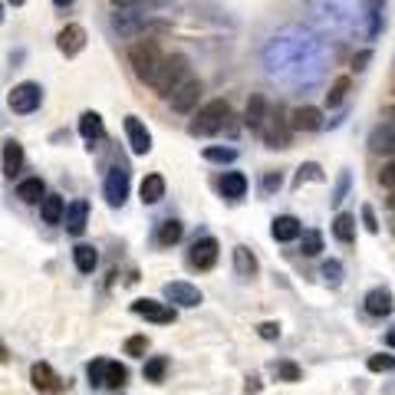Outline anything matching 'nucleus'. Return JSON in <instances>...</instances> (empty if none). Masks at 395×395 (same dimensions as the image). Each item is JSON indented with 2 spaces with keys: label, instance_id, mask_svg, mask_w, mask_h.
<instances>
[{
  "label": "nucleus",
  "instance_id": "nucleus-24",
  "mask_svg": "<svg viewBox=\"0 0 395 395\" xmlns=\"http://www.w3.org/2000/svg\"><path fill=\"white\" fill-rule=\"evenodd\" d=\"M30 379H34V389H40V392H50V389L60 386V379L53 376V369L46 362H36L34 369H30Z\"/></svg>",
  "mask_w": 395,
  "mask_h": 395
},
{
  "label": "nucleus",
  "instance_id": "nucleus-2",
  "mask_svg": "<svg viewBox=\"0 0 395 395\" xmlns=\"http://www.w3.org/2000/svg\"><path fill=\"white\" fill-rule=\"evenodd\" d=\"M129 63H132V69H135V76L142 79V83H155L165 56H162V50H158L155 40H142V43H135L129 50Z\"/></svg>",
  "mask_w": 395,
  "mask_h": 395
},
{
  "label": "nucleus",
  "instance_id": "nucleus-31",
  "mask_svg": "<svg viewBox=\"0 0 395 395\" xmlns=\"http://www.w3.org/2000/svg\"><path fill=\"white\" fill-rule=\"evenodd\" d=\"M125 379H129L125 366H119V362H109V366H106V386L109 389H122L125 386Z\"/></svg>",
  "mask_w": 395,
  "mask_h": 395
},
{
  "label": "nucleus",
  "instance_id": "nucleus-52",
  "mask_svg": "<svg viewBox=\"0 0 395 395\" xmlns=\"http://www.w3.org/2000/svg\"><path fill=\"white\" fill-rule=\"evenodd\" d=\"M389 207H395V195H392V198H389Z\"/></svg>",
  "mask_w": 395,
  "mask_h": 395
},
{
  "label": "nucleus",
  "instance_id": "nucleus-30",
  "mask_svg": "<svg viewBox=\"0 0 395 395\" xmlns=\"http://www.w3.org/2000/svg\"><path fill=\"white\" fill-rule=\"evenodd\" d=\"M346 93H349V76H339V79L333 83V86H329V93H327V106H329V109L343 103Z\"/></svg>",
  "mask_w": 395,
  "mask_h": 395
},
{
  "label": "nucleus",
  "instance_id": "nucleus-46",
  "mask_svg": "<svg viewBox=\"0 0 395 395\" xmlns=\"http://www.w3.org/2000/svg\"><path fill=\"white\" fill-rule=\"evenodd\" d=\"M264 188L267 191H274V188H280V172H270V175H267V178H264Z\"/></svg>",
  "mask_w": 395,
  "mask_h": 395
},
{
  "label": "nucleus",
  "instance_id": "nucleus-53",
  "mask_svg": "<svg viewBox=\"0 0 395 395\" xmlns=\"http://www.w3.org/2000/svg\"><path fill=\"white\" fill-rule=\"evenodd\" d=\"M0 24H4V4H0Z\"/></svg>",
  "mask_w": 395,
  "mask_h": 395
},
{
  "label": "nucleus",
  "instance_id": "nucleus-29",
  "mask_svg": "<svg viewBox=\"0 0 395 395\" xmlns=\"http://www.w3.org/2000/svg\"><path fill=\"white\" fill-rule=\"evenodd\" d=\"M181 234H185L181 221H165V224H162V231H158V244L172 247V244H178V241H181Z\"/></svg>",
  "mask_w": 395,
  "mask_h": 395
},
{
  "label": "nucleus",
  "instance_id": "nucleus-17",
  "mask_svg": "<svg viewBox=\"0 0 395 395\" xmlns=\"http://www.w3.org/2000/svg\"><path fill=\"white\" fill-rule=\"evenodd\" d=\"M79 135L86 138V142H103L106 138L103 116H99V112H83V116H79Z\"/></svg>",
  "mask_w": 395,
  "mask_h": 395
},
{
  "label": "nucleus",
  "instance_id": "nucleus-5",
  "mask_svg": "<svg viewBox=\"0 0 395 395\" xmlns=\"http://www.w3.org/2000/svg\"><path fill=\"white\" fill-rule=\"evenodd\" d=\"M10 109L17 112V116H30V112L40 109V103H43V89H40V83H17V86L10 89Z\"/></svg>",
  "mask_w": 395,
  "mask_h": 395
},
{
  "label": "nucleus",
  "instance_id": "nucleus-28",
  "mask_svg": "<svg viewBox=\"0 0 395 395\" xmlns=\"http://www.w3.org/2000/svg\"><path fill=\"white\" fill-rule=\"evenodd\" d=\"M234 267H237L241 277H254L257 274V257L247 247H234Z\"/></svg>",
  "mask_w": 395,
  "mask_h": 395
},
{
  "label": "nucleus",
  "instance_id": "nucleus-20",
  "mask_svg": "<svg viewBox=\"0 0 395 395\" xmlns=\"http://www.w3.org/2000/svg\"><path fill=\"white\" fill-rule=\"evenodd\" d=\"M24 168V145L20 142H4V172H7V178H14V175Z\"/></svg>",
  "mask_w": 395,
  "mask_h": 395
},
{
  "label": "nucleus",
  "instance_id": "nucleus-12",
  "mask_svg": "<svg viewBox=\"0 0 395 395\" xmlns=\"http://www.w3.org/2000/svg\"><path fill=\"white\" fill-rule=\"evenodd\" d=\"M125 135H129V145L135 155H148L152 152V132L142 125L138 116H125Z\"/></svg>",
  "mask_w": 395,
  "mask_h": 395
},
{
  "label": "nucleus",
  "instance_id": "nucleus-44",
  "mask_svg": "<svg viewBox=\"0 0 395 395\" xmlns=\"http://www.w3.org/2000/svg\"><path fill=\"white\" fill-rule=\"evenodd\" d=\"M257 333H260V339H277L280 336V323H260Z\"/></svg>",
  "mask_w": 395,
  "mask_h": 395
},
{
  "label": "nucleus",
  "instance_id": "nucleus-22",
  "mask_svg": "<svg viewBox=\"0 0 395 395\" xmlns=\"http://www.w3.org/2000/svg\"><path fill=\"white\" fill-rule=\"evenodd\" d=\"M40 215H43L46 224H60L63 215H66V205H63L60 195H46L43 201H40Z\"/></svg>",
  "mask_w": 395,
  "mask_h": 395
},
{
  "label": "nucleus",
  "instance_id": "nucleus-1",
  "mask_svg": "<svg viewBox=\"0 0 395 395\" xmlns=\"http://www.w3.org/2000/svg\"><path fill=\"white\" fill-rule=\"evenodd\" d=\"M227 119H231V106L224 103V99H211L188 122V135H217V132H224Z\"/></svg>",
  "mask_w": 395,
  "mask_h": 395
},
{
  "label": "nucleus",
  "instance_id": "nucleus-23",
  "mask_svg": "<svg viewBox=\"0 0 395 395\" xmlns=\"http://www.w3.org/2000/svg\"><path fill=\"white\" fill-rule=\"evenodd\" d=\"M17 198L20 201H26V205H36V201H43L46 198V188L40 178H26L17 185Z\"/></svg>",
  "mask_w": 395,
  "mask_h": 395
},
{
  "label": "nucleus",
  "instance_id": "nucleus-16",
  "mask_svg": "<svg viewBox=\"0 0 395 395\" xmlns=\"http://www.w3.org/2000/svg\"><path fill=\"white\" fill-rule=\"evenodd\" d=\"M392 307H395V300L386 287H376V290L366 293V313H369V317H389Z\"/></svg>",
  "mask_w": 395,
  "mask_h": 395
},
{
  "label": "nucleus",
  "instance_id": "nucleus-43",
  "mask_svg": "<svg viewBox=\"0 0 395 395\" xmlns=\"http://www.w3.org/2000/svg\"><path fill=\"white\" fill-rule=\"evenodd\" d=\"M346 188H349V172L339 175V185H336V191H333V205H339L346 198Z\"/></svg>",
  "mask_w": 395,
  "mask_h": 395
},
{
  "label": "nucleus",
  "instance_id": "nucleus-3",
  "mask_svg": "<svg viewBox=\"0 0 395 395\" xmlns=\"http://www.w3.org/2000/svg\"><path fill=\"white\" fill-rule=\"evenodd\" d=\"M185 79H188V60H185L181 53H175V56H165V63H162V69H158L152 86L158 96H172Z\"/></svg>",
  "mask_w": 395,
  "mask_h": 395
},
{
  "label": "nucleus",
  "instance_id": "nucleus-48",
  "mask_svg": "<svg viewBox=\"0 0 395 395\" xmlns=\"http://www.w3.org/2000/svg\"><path fill=\"white\" fill-rule=\"evenodd\" d=\"M386 343H389V346H392V349H395V327H392V329H389V333H386Z\"/></svg>",
  "mask_w": 395,
  "mask_h": 395
},
{
  "label": "nucleus",
  "instance_id": "nucleus-15",
  "mask_svg": "<svg viewBox=\"0 0 395 395\" xmlns=\"http://www.w3.org/2000/svg\"><path fill=\"white\" fill-rule=\"evenodd\" d=\"M63 221H66V231L69 234H83L89 224V201H83V198H76L73 205L66 207V215H63Z\"/></svg>",
  "mask_w": 395,
  "mask_h": 395
},
{
  "label": "nucleus",
  "instance_id": "nucleus-47",
  "mask_svg": "<svg viewBox=\"0 0 395 395\" xmlns=\"http://www.w3.org/2000/svg\"><path fill=\"white\" fill-rule=\"evenodd\" d=\"M135 4H142V0H112V7H135Z\"/></svg>",
  "mask_w": 395,
  "mask_h": 395
},
{
  "label": "nucleus",
  "instance_id": "nucleus-32",
  "mask_svg": "<svg viewBox=\"0 0 395 395\" xmlns=\"http://www.w3.org/2000/svg\"><path fill=\"white\" fill-rule=\"evenodd\" d=\"M300 250L307 254V257H317L319 250H323V234H319V231H307V234H303V241H300Z\"/></svg>",
  "mask_w": 395,
  "mask_h": 395
},
{
  "label": "nucleus",
  "instance_id": "nucleus-7",
  "mask_svg": "<svg viewBox=\"0 0 395 395\" xmlns=\"http://www.w3.org/2000/svg\"><path fill=\"white\" fill-rule=\"evenodd\" d=\"M132 313L148 323H175V307L162 300H135L132 303Z\"/></svg>",
  "mask_w": 395,
  "mask_h": 395
},
{
  "label": "nucleus",
  "instance_id": "nucleus-38",
  "mask_svg": "<svg viewBox=\"0 0 395 395\" xmlns=\"http://www.w3.org/2000/svg\"><path fill=\"white\" fill-rule=\"evenodd\" d=\"M145 349H148L145 336H129V339H125V352H129V356H145Z\"/></svg>",
  "mask_w": 395,
  "mask_h": 395
},
{
  "label": "nucleus",
  "instance_id": "nucleus-51",
  "mask_svg": "<svg viewBox=\"0 0 395 395\" xmlns=\"http://www.w3.org/2000/svg\"><path fill=\"white\" fill-rule=\"evenodd\" d=\"M389 119H395V106H392V109H389Z\"/></svg>",
  "mask_w": 395,
  "mask_h": 395
},
{
  "label": "nucleus",
  "instance_id": "nucleus-35",
  "mask_svg": "<svg viewBox=\"0 0 395 395\" xmlns=\"http://www.w3.org/2000/svg\"><path fill=\"white\" fill-rule=\"evenodd\" d=\"M303 181H323V172H319V165L317 162H307V165H300V172H297V188H300Z\"/></svg>",
  "mask_w": 395,
  "mask_h": 395
},
{
  "label": "nucleus",
  "instance_id": "nucleus-6",
  "mask_svg": "<svg viewBox=\"0 0 395 395\" xmlns=\"http://www.w3.org/2000/svg\"><path fill=\"white\" fill-rule=\"evenodd\" d=\"M125 198H129V168L125 165H116L106 178V201L112 207H122L125 205Z\"/></svg>",
  "mask_w": 395,
  "mask_h": 395
},
{
  "label": "nucleus",
  "instance_id": "nucleus-19",
  "mask_svg": "<svg viewBox=\"0 0 395 395\" xmlns=\"http://www.w3.org/2000/svg\"><path fill=\"white\" fill-rule=\"evenodd\" d=\"M267 99L260 93H254L247 99V109H244V122H247L250 129H260V125H264V119H267Z\"/></svg>",
  "mask_w": 395,
  "mask_h": 395
},
{
  "label": "nucleus",
  "instance_id": "nucleus-42",
  "mask_svg": "<svg viewBox=\"0 0 395 395\" xmlns=\"http://www.w3.org/2000/svg\"><path fill=\"white\" fill-rule=\"evenodd\" d=\"M362 224H366V231L369 234H379V221H376V211L369 205H362Z\"/></svg>",
  "mask_w": 395,
  "mask_h": 395
},
{
  "label": "nucleus",
  "instance_id": "nucleus-27",
  "mask_svg": "<svg viewBox=\"0 0 395 395\" xmlns=\"http://www.w3.org/2000/svg\"><path fill=\"white\" fill-rule=\"evenodd\" d=\"M73 260H76V267L83 274H93L96 264H99V254H96V247H89V244H79V247L73 250Z\"/></svg>",
  "mask_w": 395,
  "mask_h": 395
},
{
  "label": "nucleus",
  "instance_id": "nucleus-49",
  "mask_svg": "<svg viewBox=\"0 0 395 395\" xmlns=\"http://www.w3.org/2000/svg\"><path fill=\"white\" fill-rule=\"evenodd\" d=\"M53 4H56V7H69V4H73V0H53Z\"/></svg>",
  "mask_w": 395,
  "mask_h": 395
},
{
  "label": "nucleus",
  "instance_id": "nucleus-41",
  "mask_svg": "<svg viewBox=\"0 0 395 395\" xmlns=\"http://www.w3.org/2000/svg\"><path fill=\"white\" fill-rule=\"evenodd\" d=\"M379 185L389 191H395V158L389 165H382V172H379Z\"/></svg>",
  "mask_w": 395,
  "mask_h": 395
},
{
  "label": "nucleus",
  "instance_id": "nucleus-10",
  "mask_svg": "<svg viewBox=\"0 0 395 395\" xmlns=\"http://www.w3.org/2000/svg\"><path fill=\"white\" fill-rule=\"evenodd\" d=\"M198 99H201V83H198V79H185V83H181L178 89H175L172 96H168V103H172V109L175 112H181V116H185V112H191L198 106Z\"/></svg>",
  "mask_w": 395,
  "mask_h": 395
},
{
  "label": "nucleus",
  "instance_id": "nucleus-45",
  "mask_svg": "<svg viewBox=\"0 0 395 395\" xmlns=\"http://www.w3.org/2000/svg\"><path fill=\"white\" fill-rule=\"evenodd\" d=\"M369 56H372V53H369V50H362V53H356V56H352V66H356V69H366V63H369Z\"/></svg>",
  "mask_w": 395,
  "mask_h": 395
},
{
  "label": "nucleus",
  "instance_id": "nucleus-36",
  "mask_svg": "<svg viewBox=\"0 0 395 395\" xmlns=\"http://www.w3.org/2000/svg\"><path fill=\"white\" fill-rule=\"evenodd\" d=\"M372 372H392L395 369V356H369V362H366Z\"/></svg>",
  "mask_w": 395,
  "mask_h": 395
},
{
  "label": "nucleus",
  "instance_id": "nucleus-34",
  "mask_svg": "<svg viewBox=\"0 0 395 395\" xmlns=\"http://www.w3.org/2000/svg\"><path fill=\"white\" fill-rule=\"evenodd\" d=\"M205 158H207V162H217V165H227V162H234V158H237V152H234V148L211 145V148H205Z\"/></svg>",
  "mask_w": 395,
  "mask_h": 395
},
{
  "label": "nucleus",
  "instance_id": "nucleus-18",
  "mask_svg": "<svg viewBox=\"0 0 395 395\" xmlns=\"http://www.w3.org/2000/svg\"><path fill=\"white\" fill-rule=\"evenodd\" d=\"M138 195H142V205H158L165 198V178L162 175H145L142 185H138Z\"/></svg>",
  "mask_w": 395,
  "mask_h": 395
},
{
  "label": "nucleus",
  "instance_id": "nucleus-26",
  "mask_svg": "<svg viewBox=\"0 0 395 395\" xmlns=\"http://www.w3.org/2000/svg\"><path fill=\"white\" fill-rule=\"evenodd\" d=\"M333 234H336V241L349 244L352 237H356V217L346 215V211H339V215H336V221H333Z\"/></svg>",
  "mask_w": 395,
  "mask_h": 395
},
{
  "label": "nucleus",
  "instance_id": "nucleus-9",
  "mask_svg": "<svg viewBox=\"0 0 395 395\" xmlns=\"http://www.w3.org/2000/svg\"><path fill=\"white\" fill-rule=\"evenodd\" d=\"M83 46H86V30L79 24H66L60 34H56V50H60L63 56H79Z\"/></svg>",
  "mask_w": 395,
  "mask_h": 395
},
{
  "label": "nucleus",
  "instance_id": "nucleus-8",
  "mask_svg": "<svg viewBox=\"0 0 395 395\" xmlns=\"http://www.w3.org/2000/svg\"><path fill=\"white\" fill-rule=\"evenodd\" d=\"M215 264H217V241L215 237H201V241L191 244L188 267H195V270H211Z\"/></svg>",
  "mask_w": 395,
  "mask_h": 395
},
{
  "label": "nucleus",
  "instance_id": "nucleus-4",
  "mask_svg": "<svg viewBox=\"0 0 395 395\" xmlns=\"http://www.w3.org/2000/svg\"><path fill=\"white\" fill-rule=\"evenodd\" d=\"M290 119L284 116V109L277 106V109H270L267 112V119H264V125H260V135H264V142L270 148H287L290 145Z\"/></svg>",
  "mask_w": 395,
  "mask_h": 395
},
{
  "label": "nucleus",
  "instance_id": "nucleus-33",
  "mask_svg": "<svg viewBox=\"0 0 395 395\" xmlns=\"http://www.w3.org/2000/svg\"><path fill=\"white\" fill-rule=\"evenodd\" d=\"M165 369H168V359H165V356H155V359L145 362V379L148 382H162Z\"/></svg>",
  "mask_w": 395,
  "mask_h": 395
},
{
  "label": "nucleus",
  "instance_id": "nucleus-11",
  "mask_svg": "<svg viewBox=\"0 0 395 395\" xmlns=\"http://www.w3.org/2000/svg\"><path fill=\"white\" fill-rule=\"evenodd\" d=\"M165 300L175 303V307H198L205 297L198 287L185 284V280H172V284H165Z\"/></svg>",
  "mask_w": 395,
  "mask_h": 395
},
{
  "label": "nucleus",
  "instance_id": "nucleus-21",
  "mask_svg": "<svg viewBox=\"0 0 395 395\" xmlns=\"http://www.w3.org/2000/svg\"><path fill=\"white\" fill-rule=\"evenodd\" d=\"M270 231H274L277 241H297L303 227H300V221H297L293 215H280V217L274 221V227H270Z\"/></svg>",
  "mask_w": 395,
  "mask_h": 395
},
{
  "label": "nucleus",
  "instance_id": "nucleus-40",
  "mask_svg": "<svg viewBox=\"0 0 395 395\" xmlns=\"http://www.w3.org/2000/svg\"><path fill=\"white\" fill-rule=\"evenodd\" d=\"M277 376L287 379V382H297L303 372H300V366H293V362H277Z\"/></svg>",
  "mask_w": 395,
  "mask_h": 395
},
{
  "label": "nucleus",
  "instance_id": "nucleus-14",
  "mask_svg": "<svg viewBox=\"0 0 395 395\" xmlns=\"http://www.w3.org/2000/svg\"><path fill=\"white\" fill-rule=\"evenodd\" d=\"M369 148L379 155H395V119H389V122H382V125L372 129Z\"/></svg>",
  "mask_w": 395,
  "mask_h": 395
},
{
  "label": "nucleus",
  "instance_id": "nucleus-25",
  "mask_svg": "<svg viewBox=\"0 0 395 395\" xmlns=\"http://www.w3.org/2000/svg\"><path fill=\"white\" fill-rule=\"evenodd\" d=\"M244 191H247V178H244L241 172H227L221 178V195L224 198H244Z\"/></svg>",
  "mask_w": 395,
  "mask_h": 395
},
{
  "label": "nucleus",
  "instance_id": "nucleus-50",
  "mask_svg": "<svg viewBox=\"0 0 395 395\" xmlns=\"http://www.w3.org/2000/svg\"><path fill=\"white\" fill-rule=\"evenodd\" d=\"M7 4H14V7H20V4H26V0H7Z\"/></svg>",
  "mask_w": 395,
  "mask_h": 395
},
{
  "label": "nucleus",
  "instance_id": "nucleus-37",
  "mask_svg": "<svg viewBox=\"0 0 395 395\" xmlns=\"http://www.w3.org/2000/svg\"><path fill=\"white\" fill-rule=\"evenodd\" d=\"M106 366H109L106 359L89 362V382H93V386H106Z\"/></svg>",
  "mask_w": 395,
  "mask_h": 395
},
{
  "label": "nucleus",
  "instance_id": "nucleus-39",
  "mask_svg": "<svg viewBox=\"0 0 395 395\" xmlns=\"http://www.w3.org/2000/svg\"><path fill=\"white\" fill-rule=\"evenodd\" d=\"M323 277H327L329 284H339V280H343V264H339V260H327V264H323Z\"/></svg>",
  "mask_w": 395,
  "mask_h": 395
},
{
  "label": "nucleus",
  "instance_id": "nucleus-13",
  "mask_svg": "<svg viewBox=\"0 0 395 395\" xmlns=\"http://www.w3.org/2000/svg\"><path fill=\"white\" fill-rule=\"evenodd\" d=\"M323 125V112L317 106H300L290 112V129L293 132H317Z\"/></svg>",
  "mask_w": 395,
  "mask_h": 395
}]
</instances>
